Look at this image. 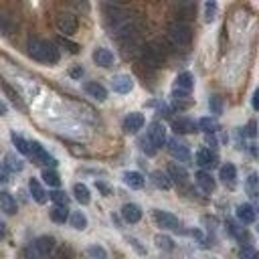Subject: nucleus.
Returning a JSON list of instances; mask_svg holds the SVG:
<instances>
[{
    "label": "nucleus",
    "instance_id": "1",
    "mask_svg": "<svg viewBox=\"0 0 259 259\" xmlns=\"http://www.w3.org/2000/svg\"><path fill=\"white\" fill-rule=\"evenodd\" d=\"M26 51L28 55L35 59V61H41V63H51L55 65L59 61V51L53 43H47L43 39H28L26 43Z\"/></svg>",
    "mask_w": 259,
    "mask_h": 259
},
{
    "label": "nucleus",
    "instance_id": "2",
    "mask_svg": "<svg viewBox=\"0 0 259 259\" xmlns=\"http://www.w3.org/2000/svg\"><path fill=\"white\" fill-rule=\"evenodd\" d=\"M168 39L176 45V47H186L190 45L192 41V28L182 22V20H174L170 26H168Z\"/></svg>",
    "mask_w": 259,
    "mask_h": 259
},
{
    "label": "nucleus",
    "instance_id": "3",
    "mask_svg": "<svg viewBox=\"0 0 259 259\" xmlns=\"http://www.w3.org/2000/svg\"><path fill=\"white\" fill-rule=\"evenodd\" d=\"M140 57L142 61L148 65V67H160L162 65V53L156 45H146L140 49Z\"/></svg>",
    "mask_w": 259,
    "mask_h": 259
},
{
    "label": "nucleus",
    "instance_id": "4",
    "mask_svg": "<svg viewBox=\"0 0 259 259\" xmlns=\"http://www.w3.org/2000/svg\"><path fill=\"white\" fill-rule=\"evenodd\" d=\"M57 26H59V30L63 32V35L71 37V35L77 32V18L71 12H61L57 16Z\"/></svg>",
    "mask_w": 259,
    "mask_h": 259
},
{
    "label": "nucleus",
    "instance_id": "5",
    "mask_svg": "<svg viewBox=\"0 0 259 259\" xmlns=\"http://www.w3.org/2000/svg\"><path fill=\"white\" fill-rule=\"evenodd\" d=\"M30 154L35 156V162L37 164H43V166H57V160L51 156V154H47V150L39 144V142H30Z\"/></svg>",
    "mask_w": 259,
    "mask_h": 259
},
{
    "label": "nucleus",
    "instance_id": "6",
    "mask_svg": "<svg viewBox=\"0 0 259 259\" xmlns=\"http://www.w3.org/2000/svg\"><path fill=\"white\" fill-rule=\"evenodd\" d=\"M32 247H35V251L43 257V259H49L51 255H53V251H55V239L53 237H39V239H35L30 243Z\"/></svg>",
    "mask_w": 259,
    "mask_h": 259
},
{
    "label": "nucleus",
    "instance_id": "7",
    "mask_svg": "<svg viewBox=\"0 0 259 259\" xmlns=\"http://www.w3.org/2000/svg\"><path fill=\"white\" fill-rule=\"evenodd\" d=\"M148 140L158 148V146H164L166 144V128L162 126L160 122H154L150 124V130H148Z\"/></svg>",
    "mask_w": 259,
    "mask_h": 259
},
{
    "label": "nucleus",
    "instance_id": "8",
    "mask_svg": "<svg viewBox=\"0 0 259 259\" xmlns=\"http://www.w3.org/2000/svg\"><path fill=\"white\" fill-rule=\"evenodd\" d=\"M154 221L158 223V227H162V229H178V219L166 211H154Z\"/></svg>",
    "mask_w": 259,
    "mask_h": 259
},
{
    "label": "nucleus",
    "instance_id": "9",
    "mask_svg": "<svg viewBox=\"0 0 259 259\" xmlns=\"http://www.w3.org/2000/svg\"><path fill=\"white\" fill-rule=\"evenodd\" d=\"M168 150H170V154H172L178 162H190V152H188V148H186L182 142L170 140V142H168Z\"/></svg>",
    "mask_w": 259,
    "mask_h": 259
},
{
    "label": "nucleus",
    "instance_id": "10",
    "mask_svg": "<svg viewBox=\"0 0 259 259\" xmlns=\"http://www.w3.org/2000/svg\"><path fill=\"white\" fill-rule=\"evenodd\" d=\"M112 87L118 93H130V91L134 89V79L130 77V75H116L112 79Z\"/></svg>",
    "mask_w": 259,
    "mask_h": 259
},
{
    "label": "nucleus",
    "instance_id": "11",
    "mask_svg": "<svg viewBox=\"0 0 259 259\" xmlns=\"http://www.w3.org/2000/svg\"><path fill=\"white\" fill-rule=\"evenodd\" d=\"M142 126H144V116L142 114H130L126 120H124V130L128 134H136L138 130H142Z\"/></svg>",
    "mask_w": 259,
    "mask_h": 259
},
{
    "label": "nucleus",
    "instance_id": "12",
    "mask_svg": "<svg viewBox=\"0 0 259 259\" xmlns=\"http://www.w3.org/2000/svg\"><path fill=\"white\" fill-rule=\"evenodd\" d=\"M93 61L100 65V67H112V65H114V53L110 49L100 47V49L93 51Z\"/></svg>",
    "mask_w": 259,
    "mask_h": 259
},
{
    "label": "nucleus",
    "instance_id": "13",
    "mask_svg": "<svg viewBox=\"0 0 259 259\" xmlns=\"http://www.w3.org/2000/svg\"><path fill=\"white\" fill-rule=\"evenodd\" d=\"M85 91H87L89 97H93V100H97V102H106V97H108V89L102 83H95V81L85 83Z\"/></svg>",
    "mask_w": 259,
    "mask_h": 259
},
{
    "label": "nucleus",
    "instance_id": "14",
    "mask_svg": "<svg viewBox=\"0 0 259 259\" xmlns=\"http://www.w3.org/2000/svg\"><path fill=\"white\" fill-rule=\"evenodd\" d=\"M122 217L128 221V223H138L142 219V209L134 203H128L122 207Z\"/></svg>",
    "mask_w": 259,
    "mask_h": 259
},
{
    "label": "nucleus",
    "instance_id": "15",
    "mask_svg": "<svg viewBox=\"0 0 259 259\" xmlns=\"http://www.w3.org/2000/svg\"><path fill=\"white\" fill-rule=\"evenodd\" d=\"M28 188H30V194H32V201H37L39 205L47 203V192H45V190H43V186L37 182V178H30Z\"/></svg>",
    "mask_w": 259,
    "mask_h": 259
},
{
    "label": "nucleus",
    "instance_id": "16",
    "mask_svg": "<svg viewBox=\"0 0 259 259\" xmlns=\"http://www.w3.org/2000/svg\"><path fill=\"white\" fill-rule=\"evenodd\" d=\"M172 128H174V132H178V134H190V132H194V130H197L194 122H190V120H186V118L174 120V122H172Z\"/></svg>",
    "mask_w": 259,
    "mask_h": 259
},
{
    "label": "nucleus",
    "instance_id": "17",
    "mask_svg": "<svg viewBox=\"0 0 259 259\" xmlns=\"http://www.w3.org/2000/svg\"><path fill=\"white\" fill-rule=\"evenodd\" d=\"M0 211H4V213H8V215H14L16 213V203H14V199H12V194H8V192H0Z\"/></svg>",
    "mask_w": 259,
    "mask_h": 259
},
{
    "label": "nucleus",
    "instance_id": "18",
    "mask_svg": "<svg viewBox=\"0 0 259 259\" xmlns=\"http://www.w3.org/2000/svg\"><path fill=\"white\" fill-rule=\"evenodd\" d=\"M194 178H197V184L205 190V192H213L215 190V178L209 174V172H197V176H194Z\"/></svg>",
    "mask_w": 259,
    "mask_h": 259
},
{
    "label": "nucleus",
    "instance_id": "19",
    "mask_svg": "<svg viewBox=\"0 0 259 259\" xmlns=\"http://www.w3.org/2000/svg\"><path fill=\"white\" fill-rule=\"evenodd\" d=\"M192 85H194V79H192V75H190L188 71H184V73H180V75L176 77V89H178V91L190 93Z\"/></svg>",
    "mask_w": 259,
    "mask_h": 259
},
{
    "label": "nucleus",
    "instance_id": "20",
    "mask_svg": "<svg viewBox=\"0 0 259 259\" xmlns=\"http://www.w3.org/2000/svg\"><path fill=\"white\" fill-rule=\"evenodd\" d=\"M168 178H172V180L178 182V184H184L186 178H188V174H186V170H184L182 166H178V164H170V166H168Z\"/></svg>",
    "mask_w": 259,
    "mask_h": 259
},
{
    "label": "nucleus",
    "instance_id": "21",
    "mask_svg": "<svg viewBox=\"0 0 259 259\" xmlns=\"http://www.w3.org/2000/svg\"><path fill=\"white\" fill-rule=\"evenodd\" d=\"M73 194H75V199H77V203H81V205H89V201H91V194H89V188L85 186V184H75L73 186Z\"/></svg>",
    "mask_w": 259,
    "mask_h": 259
},
{
    "label": "nucleus",
    "instance_id": "22",
    "mask_svg": "<svg viewBox=\"0 0 259 259\" xmlns=\"http://www.w3.org/2000/svg\"><path fill=\"white\" fill-rule=\"evenodd\" d=\"M219 176H221V180H223L225 184H235V178H237V170H235V166H233V164H225V166L221 168Z\"/></svg>",
    "mask_w": 259,
    "mask_h": 259
},
{
    "label": "nucleus",
    "instance_id": "23",
    "mask_svg": "<svg viewBox=\"0 0 259 259\" xmlns=\"http://www.w3.org/2000/svg\"><path fill=\"white\" fill-rule=\"evenodd\" d=\"M152 182L158 186V188H162V190H166V188H170V178H168V174L166 172H162V170H154L152 172Z\"/></svg>",
    "mask_w": 259,
    "mask_h": 259
},
{
    "label": "nucleus",
    "instance_id": "24",
    "mask_svg": "<svg viewBox=\"0 0 259 259\" xmlns=\"http://www.w3.org/2000/svg\"><path fill=\"white\" fill-rule=\"evenodd\" d=\"M124 182L130 188H142L144 186V176L140 172H126L124 174Z\"/></svg>",
    "mask_w": 259,
    "mask_h": 259
},
{
    "label": "nucleus",
    "instance_id": "25",
    "mask_svg": "<svg viewBox=\"0 0 259 259\" xmlns=\"http://www.w3.org/2000/svg\"><path fill=\"white\" fill-rule=\"evenodd\" d=\"M237 217L243 221V223H255V211L251 205H239L237 207Z\"/></svg>",
    "mask_w": 259,
    "mask_h": 259
},
{
    "label": "nucleus",
    "instance_id": "26",
    "mask_svg": "<svg viewBox=\"0 0 259 259\" xmlns=\"http://www.w3.org/2000/svg\"><path fill=\"white\" fill-rule=\"evenodd\" d=\"M49 217L55 223H65V221L69 219V209L67 207H53L51 213H49Z\"/></svg>",
    "mask_w": 259,
    "mask_h": 259
},
{
    "label": "nucleus",
    "instance_id": "27",
    "mask_svg": "<svg viewBox=\"0 0 259 259\" xmlns=\"http://www.w3.org/2000/svg\"><path fill=\"white\" fill-rule=\"evenodd\" d=\"M197 162H199V166H203V168H211L215 164V156L209 150H199L197 152Z\"/></svg>",
    "mask_w": 259,
    "mask_h": 259
},
{
    "label": "nucleus",
    "instance_id": "28",
    "mask_svg": "<svg viewBox=\"0 0 259 259\" xmlns=\"http://www.w3.org/2000/svg\"><path fill=\"white\" fill-rule=\"evenodd\" d=\"M0 87H2V91L8 95V100H10V102H12L16 108H24V104H22V100L18 97V93H16V91H14V89H12L8 83H4V81H2V83H0Z\"/></svg>",
    "mask_w": 259,
    "mask_h": 259
},
{
    "label": "nucleus",
    "instance_id": "29",
    "mask_svg": "<svg viewBox=\"0 0 259 259\" xmlns=\"http://www.w3.org/2000/svg\"><path fill=\"white\" fill-rule=\"evenodd\" d=\"M69 221H71V225L75 227V229H79V231H83L85 227H87V219H85V215L79 213V211L71 213V215H69Z\"/></svg>",
    "mask_w": 259,
    "mask_h": 259
},
{
    "label": "nucleus",
    "instance_id": "30",
    "mask_svg": "<svg viewBox=\"0 0 259 259\" xmlns=\"http://www.w3.org/2000/svg\"><path fill=\"white\" fill-rule=\"evenodd\" d=\"M12 142H14V148L20 152V154H30V144L22 138V136H18V134H12Z\"/></svg>",
    "mask_w": 259,
    "mask_h": 259
},
{
    "label": "nucleus",
    "instance_id": "31",
    "mask_svg": "<svg viewBox=\"0 0 259 259\" xmlns=\"http://www.w3.org/2000/svg\"><path fill=\"white\" fill-rule=\"evenodd\" d=\"M43 180H45L49 186H53V188H57V186L61 184V178H59V174H57L53 168H47V170H43Z\"/></svg>",
    "mask_w": 259,
    "mask_h": 259
},
{
    "label": "nucleus",
    "instance_id": "32",
    "mask_svg": "<svg viewBox=\"0 0 259 259\" xmlns=\"http://www.w3.org/2000/svg\"><path fill=\"white\" fill-rule=\"evenodd\" d=\"M51 199H53L55 207H67V203H69V197L63 190H53L51 192Z\"/></svg>",
    "mask_w": 259,
    "mask_h": 259
},
{
    "label": "nucleus",
    "instance_id": "33",
    "mask_svg": "<svg viewBox=\"0 0 259 259\" xmlns=\"http://www.w3.org/2000/svg\"><path fill=\"white\" fill-rule=\"evenodd\" d=\"M87 253H89L91 259H108V251H106L102 245H91V247L87 249Z\"/></svg>",
    "mask_w": 259,
    "mask_h": 259
},
{
    "label": "nucleus",
    "instance_id": "34",
    "mask_svg": "<svg viewBox=\"0 0 259 259\" xmlns=\"http://www.w3.org/2000/svg\"><path fill=\"white\" fill-rule=\"evenodd\" d=\"M199 128L203 130V132H207V134H213V132H217V122L211 120V118H203L199 122Z\"/></svg>",
    "mask_w": 259,
    "mask_h": 259
},
{
    "label": "nucleus",
    "instance_id": "35",
    "mask_svg": "<svg viewBox=\"0 0 259 259\" xmlns=\"http://www.w3.org/2000/svg\"><path fill=\"white\" fill-rule=\"evenodd\" d=\"M57 45H61L63 49H67V51L73 53V55L79 53V45L73 43V41H69V39H65V37H59V39H57Z\"/></svg>",
    "mask_w": 259,
    "mask_h": 259
},
{
    "label": "nucleus",
    "instance_id": "36",
    "mask_svg": "<svg viewBox=\"0 0 259 259\" xmlns=\"http://www.w3.org/2000/svg\"><path fill=\"white\" fill-rule=\"evenodd\" d=\"M156 243H158V247L160 249H166V251H170L174 245H172V239H168V237H164V235H156Z\"/></svg>",
    "mask_w": 259,
    "mask_h": 259
},
{
    "label": "nucleus",
    "instance_id": "37",
    "mask_svg": "<svg viewBox=\"0 0 259 259\" xmlns=\"http://www.w3.org/2000/svg\"><path fill=\"white\" fill-rule=\"evenodd\" d=\"M6 166H8L10 170H14V172H16V170H22V162H18L12 154H6Z\"/></svg>",
    "mask_w": 259,
    "mask_h": 259
},
{
    "label": "nucleus",
    "instance_id": "38",
    "mask_svg": "<svg viewBox=\"0 0 259 259\" xmlns=\"http://www.w3.org/2000/svg\"><path fill=\"white\" fill-rule=\"evenodd\" d=\"M215 12H217V4L215 2H207L205 4V18H207V22H211L215 18Z\"/></svg>",
    "mask_w": 259,
    "mask_h": 259
},
{
    "label": "nucleus",
    "instance_id": "39",
    "mask_svg": "<svg viewBox=\"0 0 259 259\" xmlns=\"http://www.w3.org/2000/svg\"><path fill=\"white\" fill-rule=\"evenodd\" d=\"M10 30H12V26H10L8 18L0 14V35H10Z\"/></svg>",
    "mask_w": 259,
    "mask_h": 259
},
{
    "label": "nucleus",
    "instance_id": "40",
    "mask_svg": "<svg viewBox=\"0 0 259 259\" xmlns=\"http://www.w3.org/2000/svg\"><path fill=\"white\" fill-rule=\"evenodd\" d=\"M247 184H249V192H251V194H257V192H259V178H257V174H251Z\"/></svg>",
    "mask_w": 259,
    "mask_h": 259
},
{
    "label": "nucleus",
    "instance_id": "41",
    "mask_svg": "<svg viewBox=\"0 0 259 259\" xmlns=\"http://www.w3.org/2000/svg\"><path fill=\"white\" fill-rule=\"evenodd\" d=\"M241 257H243V259H259V253H255L253 249L245 247V249H241Z\"/></svg>",
    "mask_w": 259,
    "mask_h": 259
},
{
    "label": "nucleus",
    "instance_id": "42",
    "mask_svg": "<svg viewBox=\"0 0 259 259\" xmlns=\"http://www.w3.org/2000/svg\"><path fill=\"white\" fill-rule=\"evenodd\" d=\"M24 257H26V259H43V257H41L37 251H35V247H32V245H28V247H26V251H24Z\"/></svg>",
    "mask_w": 259,
    "mask_h": 259
},
{
    "label": "nucleus",
    "instance_id": "43",
    "mask_svg": "<svg viewBox=\"0 0 259 259\" xmlns=\"http://www.w3.org/2000/svg\"><path fill=\"white\" fill-rule=\"evenodd\" d=\"M95 186H97V190H102V192H104V197H110V194H112V188H110L106 182H102V180H97Z\"/></svg>",
    "mask_w": 259,
    "mask_h": 259
},
{
    "label": "nucleus",
    "instance_id": "44",
    "mask_svg": "<svg viewBox=\"0 0 259 259\" xmlns=\"http://www.w3.org/2000/svg\"><path fill=\"white\" fill-rule=\"evenodd\" d=\"M211 110L215 112V114H221V100L215 95V97H211Z\"/></svg>",
    "mask_w": 259,
    "mask_h": 259
},
{
    "label": "nucleus",
    "instance_id": "45",
    "mask_svg": "<svg viewBox=\"0 0 259 259\" xmlns=\"http://www.w3.org/2000/svg\"><path fill=\"white\" fill-rule=\"evenodd\" d=\"M4 182H8V170H6V166L0 164V184H4Z\"/></svg>",
    "mask_w": 259,
    "mask_h": 259
},
{
    "label": "nucleus",
    "instance_id": "46",
    "mask_svg": "<svg viewBox=\"0 0 259 259\" xmlns=\"http://www.w3.org/2000/svg\"><path fill=\"white\" fill-rule=\"evenodd\" d=\"M251 104H253V110L259 112V87H257L255 93H253V102H251Z\"/></svg>",
    "mask_w": 259,
    "mask_h": 259
},
{
    "label": "nucleus",
    "instance_id": "47",
    "mask_svg": "<svg viewBox=\"0 0 259 259\" xmlns=\"http://www.w3.org/2000/svg\"><path fill=\"white\" fill-rule=\"evenodd\" d=\"M81 73H83V69H81V67L71 69V77H75V79H79V77H81Z\"/></svg>",
    "mask_w": 259,
    "mask_h": 259
},
{
    "label": "nucleus",
    "instance_id": "48",
    "mask_svg": "<svg viewBox=\"0 0 259 259\" xmlns=\"http://www.w3.org/2000/svg\"><path fill=\"white\" fill-rule=\"evenodd\" d=\"M257 130H255V122H249V136H255Z\"/></svg>",
    "mask_w": 259,
    "mask_h": 259
},
{
    "label": "nucleus",
    "instance_id": "49",
    "mask_svg": "<svg viewBox=\"0 0 259 259\" xmlns=\"http://www.w3.org/2000/svg\"><path fill=\"white\" fill-rule=\"evenodd\" d=\"M4 237V225H2V221H0V239Z\"/></svg>",
    "mask_w": 259,
    "mask_h": 259
},
{
    "label": "nucleus",
    "instance_id": "50",
    "mask_svg": "<svg viewBox=\"0 0 259 259\" xmlns=\"http://www.w3.org/2000/svg\"><path fill=\"white\" fill-rule=\"evenodd\" d=\"M2 114H4V108H2V106H0V116H2Z\"/></svg>",
    "mask_w": 259,
    "mask_h": 259
}]
</instances>
